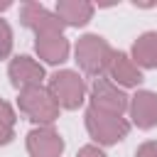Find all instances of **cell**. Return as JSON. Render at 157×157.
<instances>
[{
  "mask_svg": "<svg viewBox=\"0 0 157 157\" xmlns=\"http://www.w3.org/2000/svg\"><path fill=\"white\" fill-rule=\"evenodd\" d=\"M0 123H7V125H12V128H15V123H17L12 105H10L7 101H2V98H0Z\"/></svg>",
  "mask_w": 157,
  "mask_h": 157,
  "instance_id": "obj_15",
  "label": "cell"
},
{
  "mask_svg": "<svg viewBox=\"0 0 157 157\" xmlns=\"http://www.w3.org/2000/svg\"><path fill=\"white\" fill-rule=\"evenodd\" d=\"M110 78L113 83L118 86H140L142 83V71L132 64V59L123 52H115L113 54V61H110Z\"/></svg>",
  "mask_w": 157,
  "mask_h": 157,
  "instance_id": "obj_12",
  "label": "cell"
},
{
  "mask_svg": "<svg viewBox=\"0 0 157 157\" xmlns=\"http://www.w3.org/2000/svg\"><path fill=\"white\" fill-rule=\"evenodd\" d=\"M130 118L137 128L150 130L157 125V93L155 91H137L128 103Z\"/></svg>",
  "mask_w": 157,
  "mask_h": 157,
  "instance_id": "obj_9",
  "label": "cell"
},
{
  "mask_svg": "<svg viewBox=\"0 0 157 157\" xmlns=\"http://www.w3.org/2000/svg\"><path fill=\"white\" fill-rule=\"evenodd\" d=\"M20 22H22L27 29H32L37 37L61 34V32H64V22L56 17V12L47 10L44 5L34 2V0L22 2V7H20Z\"/></svg>",
  "mask_w": 157,
  "mask_h": 157,
  "instance_id": "obj_5",
  "label": "cell"
},
{
  "mask_svg": "<svg viewBox=\"0 0 157 157\" xmlns=\"http://www.w3.org/2000/svg\"><path fill=\"white\" fill-rule=\"evenodd\" d=\"M49 93H52V98L56 101L59 108L76 110L83 103V98H86V83H83V78L76 71L64 69V71L52 74V78H49Z\"/></svg>",
  "mask_w": 157,
  "mask_h": 157,
  "instance_id": "obj_4",
  "label": "cell"
},
{
  "mask_svg": "<svg viewBox=\"0 0 157 157\" xmlns=\"http://www.w3.org/2000/svg\"><path fill=\"white\" fill-rule=\"evenodd\" d=\"M128 103H130V98L113 81L103 78V76L93 81V86H91V108H96L101 113H110V115H123L128 110Z\"/></svg>",
  "mask_w": 157,
  "mask_h": 157,
  "instance_id": "obj_6",
  "label": "cell"
},
{
  "mask_svg": "<svg viewBox=\"0 0 157 157\" xmlns=\"http://www.w3.org/2000/svg\"><path fill=\"white\" fill-rule=\"evenodd\" d=\"M17 105L32 123H39V125H52L59 118V105L52 98L49 88H44V86H34V88L20 91Z\"/></svg>",
  "mask_w": 157,
  "mask_h": 157,
  "instance_id": "obj_3",
  "label": "cell"
},
{
  "mask_svg": "<svg viewBox=\"0 0 157 157\" xmlns=\"http://www.w3.org/2000/svg\"><path fill=\"white\" fill-rule=\"evenodd\" d=\"M86 130L88 135L98 142V145H115L123 137H128L130 132V123L123 115H110V113H101L96 108L86 110Z\"/></svg>",
  "mask_w": 157,
  "mask_h": 157,
  "instance_id": "obj_2",
  "label": "cell"
},
{
  "mask_svg": "<svg viewBox=\"0 0 157 157\" xmlns=\"http://www.w3.org/2000/svg\"><path fill=\"white\" fill-rule=\"evenodd\" d=\"M56 17L64 22V27H83L93 17V2H88V0H59L56 2Z\"/></svg>",
  "mask_w": 157,
  "mask_h": 157,
  "instance_id": "obj_10",
  "label": "cell"
},
{
  "mask_svg": "<svg viewBox=\"0 0 157 157\" xmlns=\"http://www.w3.org/2000/svg\"><path fill=\"white\" fill-rule=\"evenodd\" d=\"M76 157H105V152H103L101 147H96V145H86V147L78 150Z\"/></svg>",
  "mask_w": 157,
  "mask_h": 157,
  "instance_id": "obj_17",
  "label": "cell"
},
{
  "mask_svg": "<svg viewBox=\"0 0 157 157\" xmlns=\"http://www.w3.org/2000/svg\"><path fill=\"white\" fill-rule=\"evenodd\" d=\"M7 76H10V83H12L17 91H25V88L42 86V81H44V69H42L39 61H34L32 56L22 54V56L10 59Z\"/></svg>",
  "mask_w": 157,
  "mask_h": 157,
  "instance_id": "obj_7",
  "label": "cell"
},
{
  "mask_svg": "<svg viewBox=\"0 0 157 157\" xmlns=\"http://www.w3.org/2000/svg\"><path fill=\"white\" fill-rule=\"evenodd\" d=\"M12 137H15V128L7 125V123H0V145L12 142Z\"/></svg>",
  "mask_w": 157,
  "mask_h": 157,
  "instance_id": "obj_18",
  "label": "cell"
},
{
  "mask_svg": "<svg viewBox=\"0 0 157 157\" xmlns=\"http://www.w3.org/2000/svg\"><path fill=\"white\" fill-rule=\"evenodd\" d=\"M113 54L115 52L101 34H83L76 42V61H78L81 71L93 78H101L110 69Z\"/></svg>",
  "mask_w": 157,
  "mask_h": 157,
  "instance_id": "obj_1",
  "label": "cell"
},
{
  "mask_svg": "<svg viewBox=\"0 0 157 157\" xmlns=\"http://www.w3.org/2000/svg\"><path fill=\"white\" fill-rule=\"evenodd\" d=\"M132 64L142 69L157 66V32H145L132 44Z\"/></svg>",
  "mask_w": 157,
  "mask_h": 157,
  "instance_id": "obj_13",
  "label": "cell"
},
{
  "mask_svg": "<svg viewBox=\"0 0 157 157\" xmlns=\"http://www.w3.org/2000/svg\"><path fill=\"white\" fill-rule=\"evenodd\" d=\"M135 157H157V140H147L137 147Z\"/></svg>",
  "mask_w": 157,
  "mask_h": 157,
  "instance_id": "obj_16",
  "label": "cell"
},
{
  "mask_svg": "<svg viewBox=\"0 0 157 157\" xmlns=\"http://www.w3.org/2000/svg\"><path fill=\"white\" fill-rule=\"evenodd\" d=\"M34 52L47 64H64L69 59V39L64 34H47L34 39Z\"/></svg>",
  "mask_w": 157,
  "mask_h": 157,
  "instance_id": "obj_11",
  "label": "cell"
},
{
  "mask_svg": "<svg viewBox=\"0 0 157 157\" xmlns=\"http://www.w3.org/2000/svg\"><path fill=\"white\" fill-rule=\"evenodd\" d=\"M27 152L32 157H61L64 137L52 125H39L27 132Z\"/></svg>",
  "mask_w": 157,
  "mask_h": 157,
  "instance_id": "obj_8",
  "label": "cell"
},
{
  "mask_svg": "<svg viewBox=\"0 0 157 157\" xmlns=\"http://www.w3.org/2000/svg\"><path fill=\"white\" fill-rule=\"evenodd\" d=\"M12 52V29L5 20H0V59H7Z\"/></svg>",
  "mask_w": 157,
  "mask_h": 157,
  "instance_id": "obj_14",
  "label": "cell"
},
{
  "mask_svg": "<svg viewBox=\"0 0 157 157\" xmlns=\"http://www.w3.org/2000/svg\"><path fill=\"white\" fill-rule=\"evenodd\" d=\"M10 5H12V2H10V0H0V10H7V7H10Z\"/></svg>",
  "mask_w": 157,
  "mask_h": 157,
  "instance_id": "obj_19",
  "label": "cell"
}]
</instances>
